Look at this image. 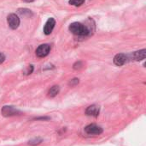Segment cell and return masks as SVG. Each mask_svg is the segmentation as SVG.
<instances>
[{
    "mask_svg": "<svg viewBox=\"0 0 146 146\" xmlns=\"http://www.w3.org/2000/svg\"><path fill=\"white\" fill-rule=\"evenodd\" d=\"M69 31L78 36H86L90 34L88 28L80 22H73L68 27Z\"/></svg>",
    "mask_w": 146,
    "mask_h": 146,
    "instance_id": "1",
    "label": "cell"
},
{
    "mask_svg": "<svg viewBox=\"0 0 146 146\" xmlns=\"http://www.w3.org/2000/svg\"><path fill=\"white\" fill-rule=\"evenodd\" d=\"M7 22L11 29H16L20 25V18L16 14H9L7 17Z\"/></svg>",
    "mask_w": 146,
    "mask_h": 146,
    "instance_id": "2",
    "label": "cell"
},
{
    "mask_svg": "<svg viewBox=\"0 0 146 146\" xmlns=\"http://www.w3.org/2000/svg\"><path fill=\"white\" fill-rule=\"evenodd\" d=\"M50 51V46L48 44H42L40 45L35 51L37 57L38 58H44L46 57Z\"/></svg>",
    "mask_w": 146,
    "mask_h": 146,
    "instance_id": "3",
    "label": "cell"
},
{
    "mask_svg": "<svg viewBox=\"0 0 146 146\" xmlns=\"http://www.w3.org/2000/svg\"><path fill=\"white\" fill-rule=\"evenodd\" d=\"M85 132L89 135H100L103 133V129L95 124H91L85 128Z\"/></svg>",
    "mask_w": 146,
    "mask_h": 146,
    "instance_id": "4",
    "label": "cell"
},
{
    "mask_svg": "<svg viewBox=\"0 0 146 146\" xmlns=\"http://www.w3.org/2000/svg\"><path fill=\"white\" fill-rule=\"evenodd\" d=\"M55 25H56V21L54 18L50 17L47 20V22H45V25L44 27V34L46 35H49L51 34V32L53 31L54 28H55Z\"/></svg>",
    "mask_w": 146,
    "mask_h": 146,
    "instance_id": "5",
    "label": "cell"
},
{
    "mask_svg": "<svg viewBox=\"0 0 146 146\" xmlns=\"http://www.w3.org/2000/svg\"><path fill=\"white\" fill-rule=\"evenodd\" d=\"M127 61V56L124 53H118L114 58V64L117 66H121Z\"/></svg>",
    "mask_w": 146,
    "mask_h": 146,
    "instance_id": "6",
    "label": "cell"
},
{
    "mask_svg": "<svg viewBox=\"0 0 146 146\" xmlns=\"http://www.w3.org/2000/svg\"><path fill=\"white\" fill-rule=\"evenodd\" d=\"M18 113H20V112L17 109H15V108L10 107V106H5L2 108V114L3 116H6V117L15 115Z\"/></svg>",
    "mask_w": 146,
    "mask_h": 146,
    "instance_id": "7",
    "label": "cell"
},
{
    "mask_svg": "<svg viewBox=\"0 0 146 146\" xmlns=\"http://www.w3.org/2000/svg\"><path fill=\"white\" fill-rule=\"evenodd\" d=\"M133 59L136 61H141L143 59H145L146 57V50L145 49H142L137 52H134L132 55Z\"/></svg>",
    "mask_w": 146,
    "mask_h": 146,
    "instance_id": "8",
    "label": "cell"
},
{
    "mask_svg": "<svg viewBox=\"0 0 146 146\" xmlns=\"http://www.w3.org/2000/svg\"><path fill=\"white\" fill-rule=\"evenodd\" d=\"M86 113L87 115L97 117L98 115V114H99V107L97 106V105H92V106L87 108Z\"/></svg>",
    "mask_w": 146,
    "mask_h": 146,
    "instance_id": "9",
    "label": "cell"
},
{
    "mask_svg": "<svg viewBox=\"0 0 146 146\" xmlns=\"http://www.w3.org/2000/svg\"><path fill=\"white\" fill-rule=\"evenodd\" d=\"M59 90H60L59 86L55 85V86H53V87H51V88L50 89V90H49V92H48V96H49L50 97H54V96H56L59 93Z\"/></svg>",
    "mask_w": 146,
    "mask_h": 146,
    "instance_id": "10",
    "label": "cell"
},
{
    "mask_svg": "<svg viewBox=\"0 0 146 146\" xmlns=\"http://www.w3.org/2000/svg\"><path fill=\"white\" fill-rule=\"evenodd\" d=\"M18 12H19L21 15H27V16L32 15L31 10H30V9H18Z\"/></svg>",
    "mask_w": 146,
    "mask_h": 146,
    "instance_id": "11",
    "label": "cell"
},
{
    "mask_svg": "<svg viewBox=\"0 0 146 146\" xmlns=\"http://www.w3.org/2000/svg\"><path fill=\"white\" fill-rule=\"evenodd\" d=\"M85 3V0H69V4L73 6H80Z\"/></svg>",
    "mask_w": 146,
    "mask_h": 146,
    "instance_id": "12",
    "label": "cell"
},
{
    "mask_svg": "<svg viewBox=\"0 0 146 146\" xmlns=\"http://www.w3.org/2000/svg\"><path fill=\"white\" fill-rule=\"evenodd\" d=\"M82 66H83V65H82V63H81V62H76V63L74 65V69H75V70H79V69H80Z\"/></svg>",
    "mask_w": 146,
    "mask_h": 146,
    "instance_id": "13",
    "label": "cell"
},
{
    "mask_svg": "<svg viewBox=\"0 0 146 146\" xmlns=\"http://www.w3.org/2000/svg\"><path fill=\"white\" fill-rule=\"evenodd\" d=\"M78 83H79V79H77V78L72 79V80L69 82V85H71V86H75V85L78 84Z\"/></svg>",
    "mask_w": 146,
    "mask_h": 146,
    "instance_id": "14",
    "label": "cell"
},
{
    "mask_svg": "<svg viewBox=\"0 0 146 146\" xmlns=\"http://www.w3.org/2000/svg\"><path fill=\"white\" fill-rule=\"evenodd\" d=\"M33 65H29L28 67H27V71H26V74H31L32 72H33Z\"/></svg>",
    "mask_w": 146,
    "mask_h": 146,
    "instance_id": "15",
    "label": "cell"
},
{
    "mask_svg": "<svg viewBox=\"0 0 146 146\" xmlns=\"http://www.w3.org/2000/svg\"><path fill=\"white\" fill-rule=\"evenodd\" d=\"M4 60H5V55H4L3 53L0 52V64L3 63Z\"/></svg>",
    "mask_w": 146,
    "mask_h": 146,
    "instance_id": "16",
    "label": "cell"
},
{
    "mask_svg": "<svg viewBox=\"0 0 146 146\" xmlns=\"http://www.w3.org/2000/svg\"><path fill=\"white\" fill-rule=\"evenodd\" d=\"M25 2H27V3H31V2H33L34 0H24Z\"/></svg>",
    "mask_w": 146,
    "mask_h": 146,
    "instance_id": "17",
    "label": "cell"
}]
</instances>
